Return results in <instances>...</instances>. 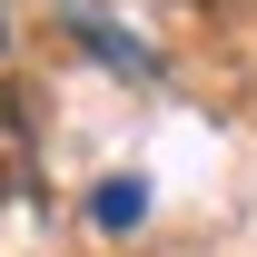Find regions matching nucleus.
Here are the masks:
<instances>
[{"mask_svg": "<svg viewBox=\"0 0 257 257\" xmlns=\"http://www.w3.org/2000/svg\"><path fill=\"white\" fill-rule=\"evenodd\" d=\"M89 218L109 227V237H128V227L149 218V188H139V178H99V188H89Z\"/></svg>", "mask_w": 257, "mask_h": 257, "instance_id": "1", "label": "nucleus"}]
</instances>
